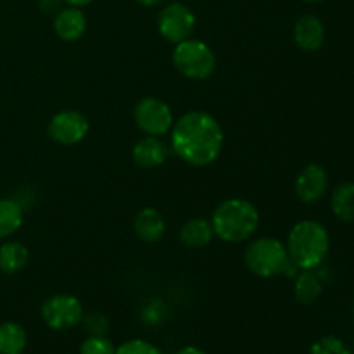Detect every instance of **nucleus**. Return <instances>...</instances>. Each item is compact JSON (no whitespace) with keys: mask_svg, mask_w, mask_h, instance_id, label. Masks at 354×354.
<instances>
[{"mask_svg":"<svg viewBox=\"0 0 354 354\" xmlns=\"http://www.w3.org/2000/svg\"><path fill=\"white\" fill-rule=\"evenodd\" d=\"M66 3H69L71 7H83V6H88L92 0H64Z\"/></svg>","mask_w":354,"mask_h":354,"instance_id":"nucleus-26","label":"nucleus"},{"mask_svg":"<svg viewBox=\"0 0 354 354\" xmlns=\"http://www.w3.org/2000/svg\"><path fill=\"white\" fill-rule=\"evenodd\" d=\"M23 225V207L12 199H0V239L10 237Z\"/></svg>","mask_w":354,"mask_h":354,"instance_id":"nucleus-19","label":"nucleus"},{"mask_svg":"<svg viewBox=\"0 0 354 354\" xmlns=\"http://www.w3.org/2000/svg\"><path fill=\"white\" fill-rule=\"evenodd\" d=\"M133 230L140 241L147 244H156L162 239L166 230V223L162 214L154 207H144L140 213L135 216Z\"/></svg>","mask_w":354,"mask_h":354,"instance_id":"nucleus-14","label":"nucleus"},{"mask_svg":"<svg viewBox=\"0 0 354 354\" xmlns=\"http://www.w3.org/2000/svg\"><path fill=\"white\" fill-rule=\"evenodd\" d=\"M171 147L183 162L204 168L220 156L223 147V130L211 114L192 111L183 114L173 127Z\"/></svg>","mask_w":354,"mask_h":354,"instance_id":"nucleus-1","label":"nucleus"},{"mask_svg":"<svg viewBox=\"0 0 354 354\" xmlns=\"http://www.w3.org/2000/svg\"><path fill=\"white\" fill-rule=\"evenodd\" d=\"M62 2L64 0H40L38 7H40L41 12L48 14V16H55L62 9Z\"/></svg>","mask_w":354,"mask_h":354,"instance_id":"nucleus-24","label":"nucleus"},{"mask_svg":"<svg viewBox=\"0 0 354 354\" xmlns=\"http://www.w3.org/2000/svg\"><path fill=\"white\" fill-rule=\"evenodd\" d=\"M158 28L162 38L176 45L190 38L196 28V16L185 3L173 2L159 12Z\"/></svg>","mask_w":354,"mask_h":354,"instance_id":"nucleus-8","label":"nucleus"},{"mask_svg":"<svg viewBox=\"0 0 354 354\" xmlns=\"http://www.w3.org/2000/svg\"><path fill=\"white\" fill-rule=\"evenodd\" d=\"M245 265L261 279H273V277L286 273L290 265H294L289 258L287 248L272 237H261L248 245L245 249Z\"/></svg>","mask_w":354,"mask_h":354,"instance_id":"nucleus-4","label":"nucleus"},{"mask_svg":"<svg viewBox=\"0 0 354 354\" xmlns=\"http://www.w3.org/2000/svg\"><path fill=\"white\" fill-rule=\"evenodd\" d=\"M332 211L342 221H354V183L346 182L332 192Z\"/></svg>","mask_w":354,"mask_h":354,"instance_id":"nucleus-18","label":"nucleus"},{"mask_svg":"<svg viewBox=\"0 0 354 354\" xmlns=\"http://www.w3.org/2000/svg\"><path fill=\"white\" fill-rule=\"evenodd\" d=\"M21 354H23V353H21Z\"/></svg>","mask_w":354,"mask_h":354,"instance_id":"nucleus-29","label":"nucleus"},{"mask_svg":"<svg viewBox=\"0 0 354 354\" xmlns=\"http://www.w3.org/2000/svg\"><path fill=\"white\" fill-rule=\"evenodd\" d=\"M116 354H162L161 349L156 348L154 344L142 339H133V341H127L116 348Z\"/></svg>","mask_w":354,"mask_h":354,"instance_id":"nucleus-23","label":"nucleus"},{"mask_svg":"<svg viewBox=\"0 0 354 354\" xmlns=\"http://www.w3.org/2000/svg\"><path fill=\"white\" fill-rule=\"evenodd\" d=\"M328 189V176L327 171L320 165H308L306 168L301 169L294 182V190H296L297 199L306 204H313L325 196Z\"/></svg>","mask_w":354,"mask_h":354,"instance_id":"nucleus-10","label":"nucleus"},{"mask_svg":"<svg viewBox=\"0 0 354 354\" xmlns=\"http://www.w3.org/2000/svg\"><path fill=\"white\" fill-rule=\"evenodd\" d=\"M28 249L21 242H6L0 245V272L7 275L21 272L28 263Z\"/></svg>","mask_w":354,"mask_h":354,"instance_id":"nucleus-16","label":"nucleus"},{"mask_svg":"<svg viewBox=\"0 0 354 354\" xmlns=\"http://www.w3.org/2000/svg\"><path fill=\"white\" fill-rule=\"evenodd\" d=\"M173 66L185 78L206 80L216 69V55L204 41L187 38L176 44L173 50Z\"/></svg>","mask_w":354,"mask_h":354,"instance_id":"nucleus-5","label":"nucleus"},{"mask_svg":"<svg viewBox=\"0 0 354 354\" xmlns=\"http://www.w3.org/2000/svg\"><path fill=\"white\" fill-rule=\"evenodd\" d=\"M214 235L230 244H239L256 234L259 227V211L245 199H227L214 209L211 218Z\"/></svg>","mask_w":354,"mask_h":354,"instance_id":"nucleus-2","label":"nucleus"},{"mask_svg":"<svg viewBox=\"0 0 354 354\" xmlns=\"http://www.w3.org/2000/svg\"><path fill=\"white\" fill-rule=\"evenodd\" d=\"M214 237V230L211 221L204 220V218H192L187 221L180 230V239L187 248L199 249L206 248Z\"/></svg>","mask_w":354,"mask_h":354,"instance_id":"nucleus-15","label":"nucleus"},{"mask_svg":"<svg viewBox=\"0 0 354 354\" xmlns=\"http://www.w3.org/2000/svg\"><path fill=\"white\" fill-rule=\"evenodd\" d=\"M54 31L61 40L76 41L85 35L86 17L80 7L61 9L54 17Z\"/></svg>","mask_w":354,"mask_h":354,"instance_id":"nucleus-12","label":"nucleus"},{"mask_svg":"<svg viewBox=\"0 0 354 354\" xmlns=\"http://www.w3.org/2000/svg\"><path fill=\"white\" fill-rule=\"evenodd\" d=\"M135 2L142 3V6H145V7H154V6H159L162 0H135Z\"/></svg>","mask_w":354,"mask_h":354,"instance_id":"nucleus-27","label":"nucleus"},{"mask_svg":"<svg viewBox=\"0 0 354 354\" xmlns=\"http://www.w3.org/2000/svg\"><path fill=\"white\" fill-rule=\"evenodd\" d=\"M82 325L88 335H106L107 330H109V320L99 311L83 315Z\"/></svg>","mask_w":354,"mask_h":354,"instance_id":"nucleus-22","label":"nucleus"},{"mask_svg":"<svg viewBox=\"0 0 354 354\" xmlns=\"http://www.w3.org/2000/svg\"><path fill=\"white\" fill-rule=\"evenodd\" d=\"M135 123L151 137H161L173 128V113L169 106L154 97H145L135 107Z\"/></svg>","mask_w":354,"mask_h":354,"instance_id":"nucleus-7","label":"nucleus"},{"mask_svg":"<svg viewBox=\"0 0 354 354\" xmlns=\"http://www.w3.org/2000/svg\"><path fill=\"white\" fill-rule=\"evenodd\" d=\"M294 294H296V299L299 301L301 304H313L322 294L320 280L310 272L301 273L296 280Z\"/></svg>","mask_w":354,"mask_h":354,"instance_id":"nucleus-20","label":"nucleus"},{"mask_svg":"<svg viewBox=\"0 0 354 354\" xmlns=\"http://www.w3.org/2000/svg\"><path fill=\"white\" fill-rule=\"evenodd\" d=\"M330 239L327 228L313 220L299 221L287 239V252L297 268L311 270L320 265L328 254Z\"/></svg>","mask_w":354,"mask_h":354,"instance_id":"nucleus-3","label":"nucleus"},{"mask_svg":"<svg viewBox=\"0 0 354 354\" xmlns=\"http://www.w3.org/2000/svg\"><path fill=\"white\" fill-rule=\"evenodd\" d=\"M90 130L88 120L80 111L66 109L52 116L48 121L47 133L55 144L76 145L86 137Z\"/></svg>","mask_w":354,"mask_h":354,"instance_id":"nucleus-9","label":"nucleus"},{"mask_svg":"<svg viewBox=\"0 0 354 354\" xmlns=\"http://www.w3.org/2000/svg\"><path fill=\"white\" fill-rule=\"evenodd\" d=\"M176 354H206L203 349L196 348V346H187V348H182Z\"/></svg>","mask_w":354,"mask_h":354,"instance_id":"nucleus-25","label":"nucleus"},{"mask_svg":"<svg viewBox=\"0 0 354 354\" xmlns=\"http://www.w3.org/2000/svg\"><path fill=\"white\" fill-rule=\"evenodd\" d=\"M304 2H308V3H318V2H324V0H304Z\"/></svg>","mask_w":354,"mask_h":354,"instance_id":"nucleus-28","label":"nucleus"},{"mask_svg":"<svg viewBox=\"0 0 354 354\" xmlns=\"http://www.w3.org/2000/svg\"><path fill=\"white\" fill-rule=\"evenodd\" d=\"M80 354H116V348L106 335H88L82 342Z\"/></svg>","mask_w":354,"mask_h":354,"instance_id":"nucleus-21","label":"nucleus"},{"mask_svg":"<svg viewBox=\"0 0 354 354\" xmlns=\"http://www.w3.org/2000/svg\"><path fill=\"white\" fill-rule=\"evenodd\" d=\"M41 318L54 330H71L82 324L83 306L71 294H55L41 304Z\"/></svg>","mask_w":354,"mask_h":354,"instance_id":"nucleus-6","label":"nucleus"},{"mask_svg":"<svg viewBox=\"0 0 354 354\" xmlns=\"http://www.w3.org/2000/svg\"><path fill=\"white\" fill-rule=\"evenodd\" d=\"M294 41L303 52L320 50L325 41V26L315 14H304L294 26Z\"/></svg>","mask_w":354,"mask_h":354,"instance_id":"nucleus-11","label":"nucleus"},{"mask_svg":"<svg viewBox=\"0 0 354 354\" xmlns=\"http://www.w3.org/2000/svg\"><path fill=\"white\" fill-rule=\"evenodd\" d=\"M26 330L16 322L0 325V354H21L26 348Z\"/></svg>","mask_w":354,"mask_h":354,"instance_id":"nucleus-17","label":"nucleus"},{"mask_svg":"<svg viewBox=\"0 0 354 354\" xmlns=\"http://www.w3.org/2000/svg\"><path fill=\"white\" fill-rule=\"evenodd\" d=\"M131 158H133L135 165L140 168H158L168 158V147L165 142L159 140V137L147 135L133 145Z\"/></svg>","mask_w":354,"mask_h":354,"instance_id":"nucleus-13","label":"nucleus"}]
</instances>
